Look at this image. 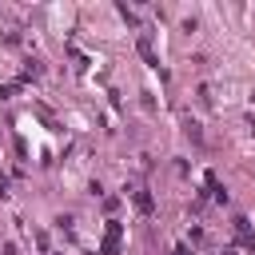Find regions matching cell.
I'll return each instance as SVG.
<instances>
[{
  "label": "cell",
  "instance_id": "cell-1",
  "mask_svg": "<svg viewBox=\"0 0 255 255\" xmlns=\"http://www.w3.org/2000/svg\"><path fill=\"white\" fill-rule=\"evenodd\" d=\"M120 251V223H108V235H104V255H116Z\"/></svg>",
  "mask_w": 255,
  "mask_h": 255
},
{
  "label": "cell",
  "instance_id": "cell-2",
  "mask_svg": "<svg viewBox=\"0 0 255 255\" xmlns=\"http://www.w3.org/2000/svg\"><path fill=\"white\" fill-rule=\"evenodd\" d=\"M235 235H239V243H243V247H251V251H255V235H251V227H247V219H243V215H235Z\"/></svg>",
  "mask_w": 255,
  "mask_h": 255
},
{
  "label": "cell",
  "instance_id": "cell-3",
  "mask_svg": "<svg viewBox=\"0 0 255 255\" xmlns=\"http://www.w3.org/2000/svg\"><path fill=\"white\" fill-rule=\"evenodd\" d=\"M139 56H143L151 68H159V60H155V52H151V40H147V36H139Z\"/></svg>",
  "mask_w": 255,
  "mask_h": 255
},
{
  "label": "cell",
  "instance_id": "cell-4",
  "mask_svg": "<svg viewBox=\"0 0 255 255\" xmlns=\"http://www.w3.org/2000/svg\"><path fill=\"white\" fill-rule=\"evenodd\" d=\"M135 207H139L143 215H151V211H155V203H151V195H147V191H135Z\"/></svg>",
  "mask_w": 255,
  "mask_h": 255
},
{
  "label": "cell",
  "instance_id": "cell-5",
  "mask_svg": "<svg viewBox=\"0 0 255 255\" xmlns=\"http://www.w3.org/2000/svg\"><path fill=\"white\" fill-rule=\"evenodd\" d=\"M0 195H8V179L4 175H0Z\"/></svg>",
  "mask_w": 255,
  "mask_h": 255
},
{
  "label": "cell",
  "instance_id": "cell-6",
  "mask_svg": "<svg viewBox=\"0 0 255 255\" xmlns=\"http://www.w3.org/2000/svg\"><path fill=\"white\" fill-rule=\"evenodd\" d=\"M223 255H235V251H223Z\"/></svg>",
  "mask_w": 255,
  "mask_h": 255
}]
</instances>
